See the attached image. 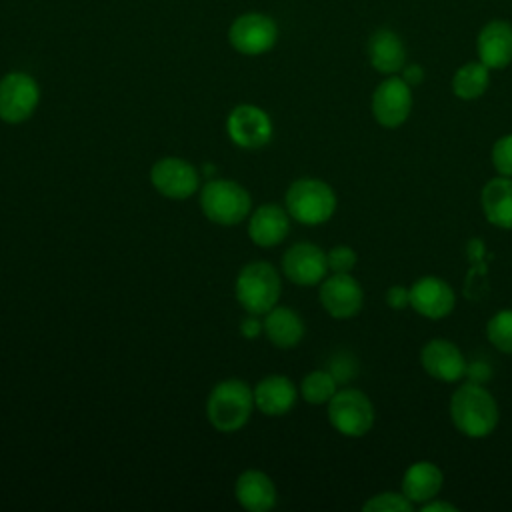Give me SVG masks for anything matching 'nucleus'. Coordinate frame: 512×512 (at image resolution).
<instances>
[{
  "mask_svg": "<svg viewBox=\"0 0 512 512\" xmlns=\"http://www.w3.org/2000/svg\"><path fill=\"white\" fill-rule=\"evenodd\" d=\"M40 104L38 82L20 70L0 78V120L6 124H22L30 120Z\"/></svg>",
  "mask_w": 512,
  "mask_h": 512,
  "instance_id": "obj_8",
  "label": "nucleus"
},
{
  "mask_svg": "<svg viewBox=\"0 0 512 512\" xmlns=\"http://www.w3.org/2000/svg\"><path fill=\"white\" fill-rule=\"evenodd\" d=\"M424 372L440 382H458L466 374V358L460 348L444 338H434L420 352Z\"/></svg>",
  "mask_w": 512,
  "mask_h": 512,
  "instance_id": "obj_16",
  "label": "nucleus"
},
{
  "mask_svg": "<svg viewBox=\"0 0 512 512\" xmlns=\"http://www.w3.org/2000/svg\"><path fill=\"white\" fill-rule=\"evenodd\" d=\"M480 206L486 220L502 230H512V178L496 176L480 192Z\"/></svg>",
  "mask_w": 512,
  "mask_h": 512,
  "instance_id": "obj_22",
  "label": "nucleus"
},
{
  "mask_svg": "<svg viewBox=\"0 0 512 512\" xmlns=\"http://www.w3.org/2000/svg\"><path fill=\"white\" fill-rule=\"evenodd\" d=\"M456 306L452 286L438 276H422L410 286V308L428 320L448 316Z\"/></svg>",
  "mask_w": 512,
  "mask_h": 512,
  "instance_id": "obj_14",
  "label": "nucleus"
},
{
  "mask_svg": "<svg viewBox=\"0 0 512 512\" xmlns=\"http://www.w3.org/2000/svg\"><path fill=\"white\" fill-rule=\"evenodd\" d=\"M282 274L296 286H316L328 276L326 252L312 242H296L282 256Z\"/></svg>",
  "mask_w": 512,
  "mask_h": 512,
  "instance_id": "obj_13",
  "label": "nucleus"
},
{
  "mask_svg": "<svg viewBox=\"0 0 512 512\" xmlns=\"http://www.w3.org/2000/svg\"><path fill=\"white\" fill-rule=\"evenodd\" d=\"M278 40L276 22L260 12L238 16L228 28L230 46L244 56H260L274 48Z\"/></svg>",
  "mask_w": 512,
  "mask_h": 512,
  "instance_id": "obj_10",
  "label": "nucleus"
},
{
  "mask_svg": "<svg viewBox=\"0 0 512 512\" xmlns=\"http://www.w3.org/2000/svg\"><path fill=\"white\" fill-rule=\"evenodd\" d=\"M450 418L456 430L468 438H486L498 426V404L484 384L464 382L450 398Z\"/></svg>",
  "mask_w": 512,
  "mask_h": 512,
  "instance_id": "obj_1",
  "label": "nucleus"
},
{
  "mask_svg": "<svg viewBox=\"0 0 512 512\" xmlns=\"http://www.w3.org/2000/svg\"><path fill=\"white\" fill-rule=\"evenodd\" d=\"M226 134L242 150H260L270 144L274 126L268 112L256 104H238L226 116Z\"/></svg>",
  "mask_w": 512,
  "mask_h": 512,
  "instance_id": "obj_9",
  "label": "nucleus"
},
{
  "mask_svg": "<svg viewBox=\"0 0 512 512\" xmlns=\"http://www.w3.org/2000/svg\"><path fill=\"white\" fill-rule=\"evenodd\" d=\"M478 58L490 70H502L512 62V24L506 20L488 22L476 42Z\"/></svg>",
  "mask_w": 512,
  "mask_h": 512,
  "instance_id": "obj_19",
  "label": "nucleus"
},
{
  "mask_svg": "<svg viewBox=\"0 0 512 512\" xmlns=\"http://www.w3.org/2000/svg\"><path fill=\"white\" fill-rule=\"evenodd\" d=\"M466 258L470 262V266L476 264H488V260H492V256L486 250V244L482 238H470L466 244Z\"/></svg>",
  "mask_w": 512,
  "mask_h": 512,
  "instance_id": "obj_33",
  "label": "nucleus"
},
{
  "mask_svg": "<svg viewBox=\"0 0 512 512\" xmlns=\"http://www.w3.org/2000/svg\"><path fill=\"white\" fill-rule=\"evenodd\" d=\"M488 84H490V68L480 60L468 62L454 72L452 92L460 100H476L486 92Z\"/></svg>",
  "mask_w": 512,
  "mask_h": 512,
  "instance_id": "obj_24",
  "label": "nucleus"
},
{
  "mask_svg": "<svg viewBox=\"0 0 512 512\" xmlns=\"http://www.w3.org/2000/svg\"><path fill=\"white\" fill-rule=\"evenodd\" d=\"M290 214L284 206L268 202L252 208L248 216V238L258 248H274L286 240L290 232Z\"/></svg>",
  "mask_w": 512,
  "mask_h": 512,
  "instance_id": "obj_15",
  "label": "nucleus"
},
{
  "mask_svg": "<svg viewBox=\"0 0 512 512\" xmlns=\"http://www.w3.org/2000/svg\"><path fill=\"white\" fill-rule=\"evenodd\" d=\"M442 482L444 474L434 462L418 460L406 468L402 476V492L414 506H422L438 496V492L442 490Z\"/></svg>",
  "mask_w": 512,
  "mask_h": 512,
  "instance_id": "obj_21",
  "label": "nucleus"
},
{
  "mask_svg": "<svg viewBox=\"0 0 512 512\" xmlns=\"http://www.w3.org/2000/svg\"><path fill=\"white\" fill-rule=\"evenodd\" d=\"M262 324H264V336L268 338V342L284 350L298 346L306 332L302 316L296 310L280 304H276L272 310L264 314Z\"/></svg>",
  "mask_w": 512,
  "mask_h": 512,
  "instance_id": "obj_20",
  "label": "nucleus"
},
{
  "mask_svg": "<svg viewBox=\"0 0 512 512\" xmlns=\"http://www.w3.org/2000/svg\"><path fill=\"white\" fill-rule=\"evenodd\" d=\"M488 264H476L470 266L466 278H464V294L468 300H480L488 292Z\"/></svg>",
  "mask_w": 512,
  "mask_h": 512,
  "instance_id": "obj_28",
  "label": "nucleus"
},
{
  "mask_svg": "<svg viewBox=\"0 0 512 512\" xmlns=\"http://www.w3.org/2000/svg\"><path fill=\"white\" fill-rule=\"evenodd\" d=\"M492 166L500 176L512 178V134L498 138L492 146Z\"/></svg>",
  "mask_w": 512,
  "mask_h": 512,
  "instance_id": "obj_29",
  "label": "nucleus"
},
{
  "mask_svg": "<svg viewBox=\"0 0 512 512\" xmlns=\"http://www.w3.org/2000/svg\"><path fill=\"white\" fill-rule=\"evenodd\" d=\"M338 382L328 370H312L308 372L302 382H300V396L304 402L312 406H322L328 404L330 398L336 394Z\"/></svg>",
  "mask_w": 512,
  "mask_h": 512,
  "instance_id": "obj_25",
  "label": "nucleus"
},
{
  "mask_svg": "<svg viewBox=\"0 0 512 512\" xmlns=\"http://www.w3.org/2000/svg\"><path fill=\"white\" fill-rule=\"evenodd\" d=\"M328 260V270L330 272H350L356 266V252L350 246H334L332 250L326 252Z\"/></svg>",
  "mask_w": 512,
  "mask_h": 512,
  "instance_id": "obj_31",
  "label": "nucleus"
},
{
  "mask_svg": "<svg viewBox=\"0 0 512 512\" xmlns=\"http://www.w3.org/2000/svg\"><path fill=\"white\" fill-rule=\"evenodd\" d=\"M386 304L392 310H404L410 306V286L394 284L386 290Z\"/></svg>",
  "mask_w": 512,
  "mask_h": 512,
  "instance_id": "obj_32",
  "label": "nucleus"
},
{
  "mask_svg": "<svg viewBox=\"0 0 512 512\" xmlns=\"http://www.w3.org/2000/svg\"><path fill=\"white\" fill-rule=\"evenodd\" d=\"M280 294L282 280L278 270L270 262H248L236 274L234 296L246 314L264 316L278 304Z\"/></svg>",
  "mask_w": 512,
  "mask_h": 512,
  "instance_id": "obj_3",
  "label": "nucleus"
},
{
  "mask_svg": "<svg viewBox=\"0 0 512 512\" xmlns=\"http://www.w3.org/2000/svg\"><path fill=\"white\" fill-rule=\"evenodd\" d=\"M234 498L248 512H268L276 506L278 492L266 472L248 468L234 482Z\"/></svg>",
  "mask_w": 512,
  "mask_h": 512,
  "instance_id": "obj_18",
  "label": "nucleus"
},
{
  "mask_svg": "<svg viewBox=\"0 0 512 512\" xmlns=\"http://www.w3.org/2000/svg\"><path fill=\"white\" fill-rule=\"evenodd\" d=\"M422 512H458V508L446 500H428L426 504H422Z\"/></svg>",
  "mask_w": 512,
  "mask_h": 512,
  "instance_id": "obj_37",
  "label": "nucleus"
},
{
  "mask_svg": "<svg viewBox=\"0 0 512 512\" xmlns=\"http://www.w3.org/2000/svg\"><path fill=\"white\" fill-rule=\"evenodd\" d=\"M412 110V86L402 76H390L382 80L372 94L374 120L384 128L402 126Z\"/></svg>",
  "mask_w": 512,
  "mask_h": 512,
  "instance_id": "obj_12",
  "label": "nucleus"
},
{
  "mask_svg": "<svg viewBox=\"0 0 512 512\" xmlns=\"http://www.w3.org/2000/svg\"><path fill=\"white\" fill-rule=\"evenodd\" d=\"M364 512H410L414 504L404 496V492H380L362 504Z\"/></svg>",
  "mask_w": 512,
  "mask_h": 512,
  "instance_id": "obj_27",
  "label": "nucleus"
},
{
  "mask_svg": "<svg viewBox=\"0 0 512 512\" xmlns=\"http://www.w3.org/2000/svg\"><path fill=\"white\" fill-rule=\"evenodd\" d=\"M284 208L290 218L304 226H320L336 212V194L332 186L320 178H298L284 194Z\"/></svg>",
  "mask_w": 512,
  "mask_h": 512,
  "instance_id": "obj_5",
  "label": "nucleus"
},
{
  "mask_svg": "<svg viewBox=\"0 0 512 512\" xmlns=\"http://www.w3.org/2000/svg\"><path fill=\"white\" fill-rule=\"evenodd\" d=\"M402 80H404L408 86H418V84H422V80H424V68H422L420 64L404 66V68H402Z\"/></svg>",
  "mask_w": 512,
  "mask_h": 512,
  "instance_id": "obj_36",
  "label": "nucleus"
},
{
  "mask_svg": "<svg viewBox=\"0 0 512 512\" xmlns=\"http://www.w3.org/2000/svg\"><path fill=\"white\" fill-rule=\"evenodd\" d=\"M328 372L336 378L338 384H344V382H348L350 378L356 376V372H358V362H356L354 356L340 352V354H334V356L330 358V362H328Z\"/></svg>",
  "mask_w": 512,
  "mask_h": 512,
  "instance_id": "obj_30",
  "label": "nucleus"
},
{
  "mask_svg": "<svg viewBox=\"0 0 512 512\" xmlns=\"http://www.w3.org/2000/svg\"><path fill=\"white\" fill-rule=\"evenodd\" d=\"M202 172L180 156H162L150 168V184L168 200H188L200 190Z\"/></svg>",
  "mask_w": 512,
  "mask_h": 512,
  "instance_id": "obj_7",
  "label": "nucleus"
},
{
  "mask_svg": "<svg viewBox=\"0 0 512 512\" xmlns=\"http://www.w3.org/2000/svg\"><path fill=\"white\" fill-rule=\"evenodd\" d=\"M470 382L476 384H486L492 378V366L486 360H474L470 364H466V374H464Z\"/></svg>",
  "mask_w": 512,
  "mask_h": 512,
  "instance_id": "obj_34",
  "label": "nucleus"
},
{
  "mask_svg": "<svg viewBox=\"0 0 512 512\" xmlns=\"http://www.w3.org/2000/svg\"><path fill=\"white\" fill-rule=\"evenodd\" d=\"M318 298L332 318L346 320L362 310L364 290L350 272H332L320 282Z\"/></svg>",
  "mask_w": 512,
  "mask_h": 512,
  "instance_id": "obj_11",
  "label": "nucleus"
},
{
  "mask_svg": "<svg viewBox=\"0 0 512 512\" xmlns=\"http://www.w3.org/2000/svg\"><path fill=\"white\" fill-rule=\"evenodd\" d=\"M368 60L380 74H396L404 68L406 50L398 34L392 30H376L368 40Z\"/></svg>",
  "mask_w": 512,
  "mask_h": 512,
  "instance_id": "obj_23",
  "label": "nucleus"
},
{
  "mask_svg": "<svg viewBox=\"0 0 512 512\" xmlns=\"http://www.w3.org/2000/svg\"><path fill=\"white\" fill-rule=\"evenodd\" d=\"M240 334L242 338L246 340H256L258 336L264 334V324L260 320V316L256 314H246L242 320H240Z\"/></svg>",
  "mask_w": 512,
  "mask_h": 512,
  "instance_id": "obj_35",
  "label": "nucleus"
},
{
  "mask_svg": "<svg viewBox=\"0 0 512 512\" xmlns=\"http://www.w3.org/2000/svg\"><path fill=\"white\" fill-rule=\"evenodd\" d=\"M252 394H254V406L258 412L270 418H278L288 414L294 408L300 392L288 376L268 374L254 384Z\"/></svg>",
  "mask_w": 512,
  "mask_h": 512,
  "instance_id": "obj_17",
  "label": "nucleus"
},
{
  "mask_svg": "<svg viewBox=\"0 0 512 512\" xmlns=\"http://www.w3.org/2000/svg\"><path fill=\"white\" fill-rule=\"evenodd\" d=\"M254 408L252 388L240 378L216 382L206 398V418L222 434L242 430L250 422Z\"/></svg>",
  "mask_w": 512,
  "mask_h": 512,
  "instance_id": "obj_2",
  "label": "nucleus"
},
{
  "mask_svg": "<svg viewBox=\"0 0 512 512\" xmlns=\"http://www.w3.org/2000/svg\"><path fill=\"white\" fill-rule=\"evenodd\" d=\"M198 204L206 220L218 226H236L248 220L252 212V198L250 192L226 178H212L200 188Z\"/></svg>",
  "mask_w": 512,
  "mask_h": 512,
  "instance_id": "obj_4",
  "label": "nucleus"
},
{
  "mask_svg": "<svg viewBox=\"0 0 512 512\" xmlns=\"http://www.w3.org/2000/svg\"><path fill=\"white\" fill-rule=\"evenodd\" d=\"M326 406L330 426L346 438H362L374 426L376 412L372 400L358 388L336 390Z\"/></svg>",
  "mask_w": 512,
  "mask_h": 512,
  "instance_id": "obj_6",
  "label": "nucleus"
},
{
  "mask_svg": "<svg viewBox=\"0 0 512 512\" xmlns=\"http://www.w3.org/2000/svg\"><path fill=\"white\" fill-rule=\"evenodd\" d=\"M486 336L496 350L512 356V310L510 308L496 312L488 320Z\"/></svg>",
  "mask_w": 512,
  "mask_h": 512,
  "instance_id": "obj_26",
  "label": "nucleus"
}]
</instances>
